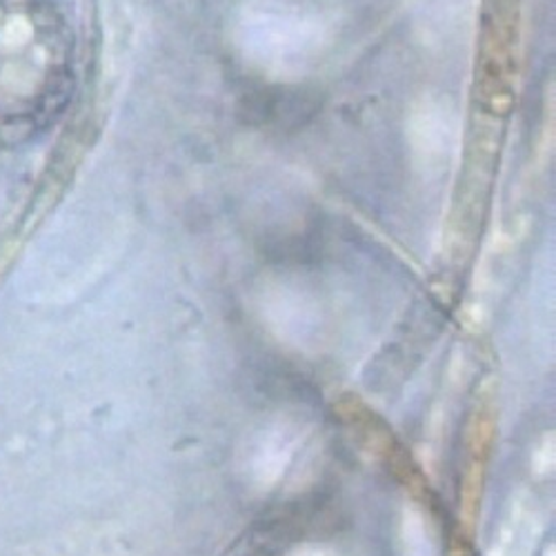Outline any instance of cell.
<instances>
[{"label":"cell","instance_id":"obj_1","mask_svg":"<svg viewBox=\"0 0 556 556\" xmlns=\"http://www.w3.org/2000/svg\"><path fill=\"white\" fill-rule=\"evenodd\" d=\"M70 29L48 0H0V148L25 143L65 108Z\"/></svg>","mask_w":556,"mask_h":556}]
</instances>
